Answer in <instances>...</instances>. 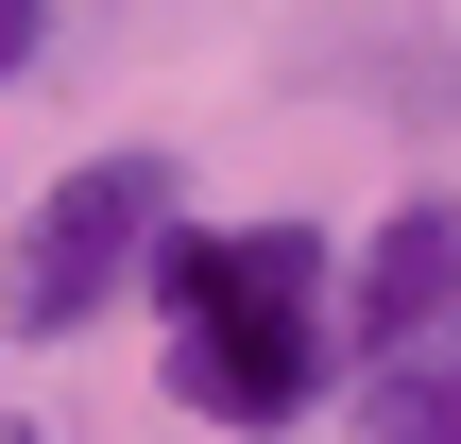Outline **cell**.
I'll return each mask as SVG.
<instances>
[{
  "label": "cell",
  "instance_id": "cell-1",
  "mask_svg": "<svg viewBox=\"0 0 461 444\" xmlns=\"http://www.w3.org/2000/svg\"><path fill=\"white\" fill-rule=\"evenodd\" d=\"M154 291H171V394L222 428H291L342 359V257L308 222H171Z\"/></svg>",
  "mask_w": 461,
  "mask_h": 444
},
{
  "label": "cell",
  "instance_id": "cell-2",
  "mask_svg": "<svg viewBox=\"0 0 461 444\" xmlns=\"http://www.w3.org/2000/svg\"><path fill=\"white\" fill-rule=\"evenodd\" d=\"M154 240H171V154H86V171L17 222V257H0V325H17V342H68Z\"/></svg>",
  "mask_w": 461,
  "mask_h": 444
},
{
  "label": "cell",
  "instance_id": "cell-3",
  "mask_svg": "<svg viewBox=\"0 0 461 444\" xmlns=\"http://www.w3.org/2000/svg\"><path fill=\"white\" fill-rule=\"evenodd\" d=\"M342 342H359L376 376L461 342V205H393V222H376V257H359V291H342Z\"/></svg>",
  "mask_w": 461,
  "mask_h": 444
},
{
  "label": "cell",
  "instance_id": "cell-4",
  "mask_svg": "<svg viewBox=\"0 0 461 444\" xmlns=\"http://www.w3.org/2000/svg\"><path fill=\"white\" fill-rule=\"evenodd\" d=\"M359 444H461V342L445 359H393L376 411H359Z\"/></svg>",
  "mask_w": 461,
  "mask_h": 444
},
{
  "label": "cell",
  "instance_id": "cell-5",
  "mask_svg": "<svg viewBox=\"0 0 461 444\" xmlns=\"http://www.w3.org/2000/svg\"><path fill=\"white\" fill-rule=\"evenodd\" d=\"M34 34H51V0H0V68H34Z\"/></svg>",
  "mask_w": 461,
  "mask_h": 444
},
{
  "label": "cell",
  "instance_id": "cell-6",
  "mask_svg": "<svg viewBox=\"0 0 461 444\" xmlns=\"http://www.w3.org/2000/svg\"><path fill=\"white\" fill-rule=\"evenodd\" d=\"M0 444H51V428H17V411H0Z\"/></svg>",
  "mask_w": 461,
  "mask_h": 444
}]
</instances>
